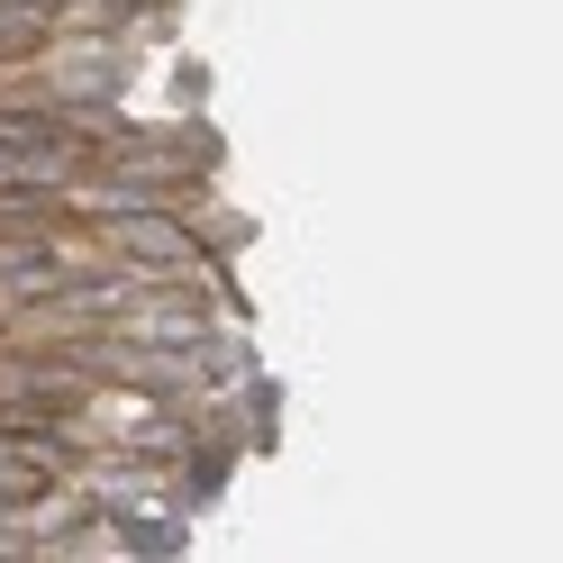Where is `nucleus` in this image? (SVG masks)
Here are the masks:
<instances>
[{
  "label": "nucleus",
  "instance_id": "obj_1",
  "mask_svg": "<svg viewBox=\"0 0 563 563\" xmlns=\"http://www.w3.org/2000/svg\"><path fill=\"white\" fill-rule=\"evenodd\" d=\"M119 236L136 245V255H155V264H183V255H191V236L164 228V219H119Z\"/></svg>",
  "mask_w": 563,
  "mask_h": 563
}]
</instances>
